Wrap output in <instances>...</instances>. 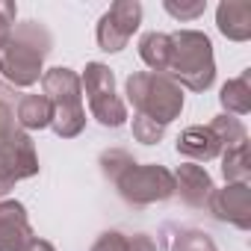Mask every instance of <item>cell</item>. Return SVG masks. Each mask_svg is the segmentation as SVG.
<instances>
[{"mask_svg": "<svg viewBox=\"0 0 251 251\" xmlns=\"http://www.w3.org/2000/svg\"><path fill=\"white\" fill-rule=\"evenodd\" d=\"M177 154L195 160V163H210L222 154L219 136L210 130V124H192L177 136Z\"/></svg>", "mask_w": 251, "mask_h": 251, "instance_id": "obj_12", "label": "cell"}, {"mask_svg": "<svg viewBox=\"0 0 251 251\" xmlns=\"http://www.w3.org/2000/svg\"><path fill=\"white\" fill-rule=\"evenodd\" d=\"M210 213L219 222H227L239 230H251V186L248 183H225L213 189L207 198Z\"/></svg>", "mask_w": 251, "mask_h": 251, "instance_id": "obj_9", "label": "cell"}, {"mask_svg": "<svg viewBox=\"0 0 251 251\" xmlns=\"http://www.w3.org/2000/svg\"><path fill=\"white\" fill-rule=\"evenodd\" d=\"M166 136V127L145 115H133V139L142 142V145H157L160 139Z\"/></svg>", "mask_w": 251, "mask_h": 251, "instance_id": "obj_21", "label": "cell"}, {"mask_svg": "<svg viewBox=\"0 0 251 251\" xmlns=\"http://www.w3.org/2000/svg\"><path fill=\"white\" fill-rule=\"evenodd\" d=\"M15 130H21V127H18L15 106H12V92L3 89V92H0V142L9 139Z\"/></svg>", "mask_w": 251, "mask_h": 251, "instance_id": "obj_22", "label": "cell"}, {"mask_svg": "<svg viewBox=\"0 0 251 251\" xmlns=\"http://www.w3.org/2000/svg\"><path fill=\"white\" fill-rule=\"evenodd\" d=\"M100 172H103V177H109V180H115L124 169H127L130 163H136L127 151H124V148H106L103 154H100Z\"/></svg>", "mask_w": 251, "mask_h": 251, "instance_id": "obj_20", "label": "cell"}, {"mask_svg": "<svg viewBox=\"0 0 251 251\" xmlns=\"http://www.w3.org/2000/svg\"><path fill=\"white\" fill-rule=\"evenodd\" d=\"M130 251H157V242L148 233H133L130 236Z\"/></svg>", "mask_w": 251, "mask_h": 251, "instance_id": "obj_26", "label": "cell"}, {"mask_svg": "<svg viewBox=\"0 0 251 251\" xmlns=\"http://www.w3.org/2000/svg\"><path fill=\"white\" fill-rule=\"evenodd\" d=\"M39 175V154L27 130H15L0 142V198L9 195L18 180Z\"/></svg>", "mask_w": 251, "mask_h": 251, "instance_id": "obj_7", "label": "cell"}, {"mask_svg": "<svg viewBox=\"0 0 251 251\" xmlns=\"http://www.w3.org/2000/svg\"><path fill=\"white\" fill-rule=\"evenodd\" d=\"M139 56L154 74H166L169 62H172V36L169 33H157V30L145 33L139 39Z\"/></svg>", "mask_w": 251, "mask_h": 251, "instance_id": "obj_15", "label": "cell"}, {"mask_svg": "<svg viewBox=\"0 0 251 251\" xmlns=\"http://www.w3.org/2000/svg\"><path fill=\"white\" fill-rule=\"evenodd\" d=\"M15 18H18V6L9 3V0H3V3H0V48H3V42L9 39V33L15 27Z\"/></svg>", "mask_w": 251, "mask_h": 251, "instance_id": "obj_25", "label": "cell"}, {"mask_svg": "<svg viewBox=\"0 0 251 251\" xmlns=\"http://www.w3.org/2000/svg\"><path fill=\"white\" fill-rule=\"evenodd\" d=\"M172 251H216V242L210 239V233H204L198 227H183L175 233Z\"/></svg>", "mask_w": 251, "mask_h": 251, "instance_id": "obj_19", "label": "cell"}, {"mask_svg": "<svg viewBox=\"0 0 251 251\" xmlns=\"http://www.w3.org/2000/svg\"><path fill=\"white\" fill-rule=\"evenodd\" d=\"M227 115H248L251 112V71H242L239 77L227 80L219 95Z\"/></svg>", "mask_w": 251, "mask_h": 251, "instance_id": "obj_16", "label": "cell"}, {"mask_svg": "<svg viewBox=\"0 0 251 251\" xmlns=\"http://www.w3.org/2000/svg\"><path fill=\"white\" fill-rule=\"evenodd\" d=\"M216 27L230 42L251 39V3L245 0H222L216 9Z\"/></svg>", "mask_w": 251, "mask_h": 251, "instance_id": "obj_13", "label": "cell"}, {"mask_svg": "<svg viewBox=\"0 0 251 251\" xmlns=\"http://www.w3.org/2000/svg\"><path fill=\"white\" fill-rule=\"evenodd\" d=\"M0 92H3V83H0Z\"/></svg>", "mask_w": 251, "mask_h": 251, "instance_id": "obj_28", "label": "cell"}, {"mask_svg": "<svg viewBox=\"0 0 251 251\" xmlns=\"http://www.w3.org/2000/svg\"><path fill=\"white\" fill-rule=\"evenodd\" d=\"M53 50V36L42 21H21L12 27L9 39L0 48V74L15 89L39 83L45 74V59Z\"/></svg>", "mask_w": 251, "mask_h": 251, "instance_id": "obj_1", "label": "cell"}, {"mask_svg": "<svg viewBox=\"0 0 251 251\" xmlns=\"http://www.w3.org/2000/svg\"><path fill=\"white\" fill-rule=\"evenodd\" d=\"M42 95L53 103L50 127L59 139H74L86 127V109H83V83L80 74L56 65L42 74Z\"/></svg>", "mask_w": 251, "mask_h": 251, "instance_id": "obj_3", "label": "cell"}, {"mask_svg": "<svg viewBox=\"0 0 251 251\" xmlns=\"http://www.w3.org/2000/svg\"><path fill=\"white\" fill-rule=\"evenodd\" d=\"M222 175L227 183H248V177H251L248 142H239V145L222 151Z\"/></svg>", "mask_w": 251, "mask_h": 251, "instance_id": "obj_17", "label": "cell"}, {"mask_svg": "<svg viewBox=\"0 0 251 251\" xmlns=\"http://www.w3.org/2000/svg\"><path fill=\"white\" fill-rule=\"evenodd\" d=\"M15 118L21 130H45L53 121V103L45 95H21L15 106Z\"/></svg>", "mask_w": 251, "mask_h": 251, "instance_id": "obj_14", "label": "cell"}, {"mask_svg": "<svg viewBox=\"0 0 251 251\" xmlns=\"http://www.w3.org/2000/svg\"><path fill=\"white\" fill-rule=\"evenodd\" d=\"M180 89L207 92L216 80L213 42L201 30H177L172 33V62L166 71Z\"/></svg>", "mask_w": 251, "mask_h": 251, "instance_id": "obj_2", "label": "cell"}, {"mask_svg": "<svg viewBox=\"0 0 251 251\" xmlns=\"http://www.w3.org/2000/svg\"><path fill=\"white\" fill-rule=\"evenodd\" d=\"M142 24V3L139 0H115L98 21V45L106 53H118L127 48L133 33Z\"/></svg>", "mask_w": 251, "mask_h": 251, "instance_id": "obj_8", "label": "cell"}, {"mask_svg": "<svg viewBox=\"0 0 251 251\" xmlns=\"http://www.w3.org/2000/svg\"><path fill=\"white\" fill-rule=\"evenodd\" d=\"M112 183L118 195L133 207H148L157 201H169L175 195V175L160 163H148V166L130 163Z\"/></svg>", "mask_w": 251, "mask_h": 251, "instance_id": "obj_5", "label": "cell"}, {"mask_svg": "<svg viewBox=\"0 0 251 251\" xmlns=\"http://www.w3.org/2000/svg\"><path fill=\"white\" fill-rule=\"evenodd\" d=\"M124 89H127V100L133 103L136 115H145L163 127L183 112V89L169 74L136 71L127 77Z\"/></svg>", "mask_w": 251, "mask_h": 251, "instance_id": "obj_4", "label": "cell"}, {"mask_svg": "<svg viewBox=\"0 0 251 251\" xmlns=\"http://www.w3.org/2000/svg\"><path fill=\"white\" fill-rule=\"evenodd\" d=\"M172 175H175V195H180L183 204H189V207H204L210 192L216 189L210 172L198 163H183Z\"/></svg>", "mask_w": 251, "mask_h": 251, "instance_id": "obj_11", "label": "cell"}, {"mask_svg": "<svg viewBox=\"0 0 251 251\" xmlns=\"http://www.w3.org/2000/svg\"><path fill=\"white\" fill-rule=\"evenodd\" d=\"M92 251H130V236L121 230H103L95 239Z\"/></svg>", "mask_w": 251, "mask_h": 251, "instance_id": "obj_24", "label": "cell"}, {"mask_svg": "<svg viewBox=\"0 0 251 251\" xmlns=\"http://www.w3.org/2000/svg\"><path fill=\"white\" fill-rule=\"evenodd\" d=\"M210 130L219 136V142H222V151H225V148H233V145H239V142H248L245 124H242L239 118L227 115V112H222V115H216V118L210 121Z\"/></svg>", "mask_w": 251, "mask_h": 251, "instance_id": "obj_18", "label": "cell"}, {"mask_svg": "<svg viewBox=\"0 0 251 251\" xmlns=\"http://www.w3.org/2000/svg\"><path fill=\"white\" fill-rule=\"evenodd\" d=\"M33 239L27 207L21 201H0V251H24Z\"/></svg>", "mask_w": 251, "mask_h": 251, "instance_id": "obj_10", "label": "cell"}, {"mask_svg": "<svg viewBox=\"0 0 251 251\" xmlns=\"http://www.w3.org/2000/svg\"><path fill=\"white\" fill-rule=\"evenodd\" d=\"M163 9H166L172 18H177V21H195L198 15H204L207 0H192V3H177V0H166Z\"/></svg>", "mask_w": 251, "mask_h": 251, "instance_id": "obj_23", "label": "cell"}, {"mask_svg": "<svg viewBox=\"0 0 251 251\" xmlns=\"http://www.w3.org/2000/svg\"><path fill=\"white\" fill-rule=\"evenodd\" d=\"M80 83H83V92L89 98L92 118L98 124H103V127H121L127 121V106H124V100L115 92V74L109 71V65L89 62Z\"/></svg>", "mask_w": 251, "mask_h": 251, "instance_id": "obj_6", "label": "cell"}, {"mask_svg": "<svg viewBox=\"0 0 251 251\" xmlns=\"http://www.w3.org/2000/svg\"><path fill=\"white\" fill-rule=\"evenodd\" d=\"M24 251H56V248H53L48 239H39V236H33V239L27 242V248H24Z\"/></svg>", "mask_w": 251, "mask_h": 251, "instance_id": "obj_27", "label": "cell"}]
</instances>
